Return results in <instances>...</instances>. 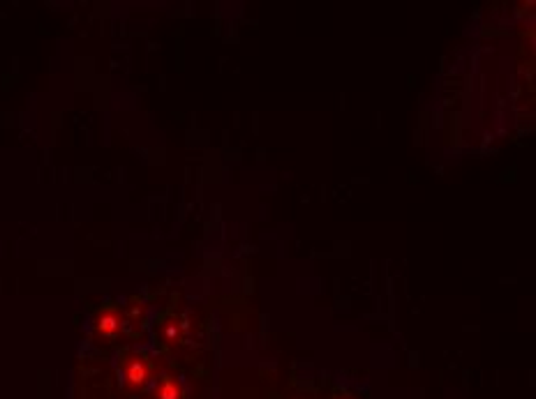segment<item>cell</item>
Masks as SVG:
<instances>
[{
	"label": "cell",
	"instance_id": "cell-1",
	"mask_svg": "<svg viewBox=\"0 0 536 399\" xmlns=\"http://www.w3.org/2000/svg\"><path fill=\"white\" fill-rule=\"evenodd\" d=\"M148 374H150L148 362L143 360V358H129L125 362V381H127V386L132 388V390L141 388L143 383L148 381Z\"/></svg>",
	"mask_w": 536,
	"mask_h": 399
},
{
	"label": "cell",
	"instance_id": "cell-2",
	"mask_svg": "<svg viewBox=\"0 0 536 399\" xmlns=\"http://www.w3.org/2000/svg\"><path fill=\"white\" fill-rule=\"evenodd\" d=\"M95 328H97L100 335H104V337H113L116 332L120 330V316H118V311H113V309H104L102 314L97 316Z\"/></svg>",
	"mask_w": 536,
	"mask_h": 399
},
{
	"label": "cell",
	"instance_id": "cell-3",
	"mask_svg": "<svg viewBox=\"0 0 536 399\" xmlns=\"http://www.w3.org/2000/svg\"><path fill=\"white\" fill-rule=\"evenodd\" d=\"M155 395L157 399H183V388H180L176 381L164 379L160 386H157Z\"/></svg>",
	"mask_w": 536,
	"mask_h": 399
}]
</instances>
